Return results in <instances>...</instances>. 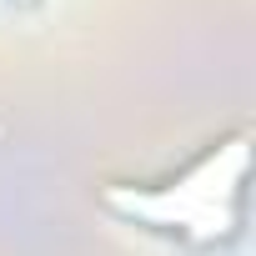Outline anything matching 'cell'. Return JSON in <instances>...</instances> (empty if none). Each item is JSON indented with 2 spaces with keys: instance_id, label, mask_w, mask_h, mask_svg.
I'll return each instance as SVG.
<instances>
[{
  "instance_id": "obj_1",
  "label": "cell",
  "mask_w": 256,
  "mask_h": 256,
  "mask_svg": "<svg viewBox=\"0 0 256 256\" xmlns=\"http://www.w3.org/2000/svg\"><path fill=\"white\" fill-rule=\"evenodd\" d=\"M246 176H251V146H246V136H231L171 181H156V186L116 181L100 191V201L146 231H161V236H176V241L206 251V246H226L241 236Z\"/></svg>"
},
{
  "instance_id": "obj_2",
  "label": "cell",
  "mask_w": 256,
  "mask_h": 256,
  "mask_svg": "<svg viewBox=\"0 0 256 256\" xmlns=\"http://www.w3.org/2000/svg\"><path fill=\"white\" fill-rule=\"evenodd\" d=\"M20 6H36V0H20Z\"/></svg>"
}]
</instances>
